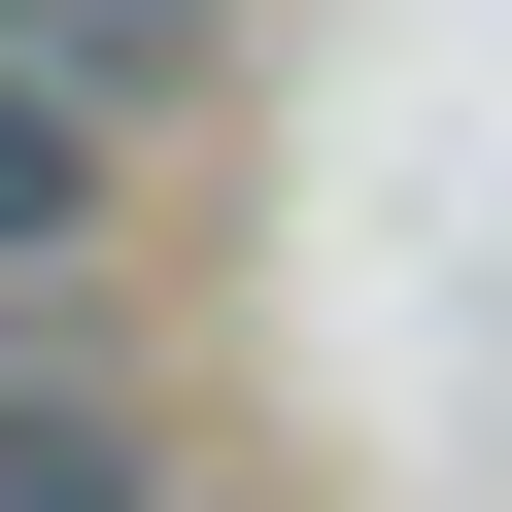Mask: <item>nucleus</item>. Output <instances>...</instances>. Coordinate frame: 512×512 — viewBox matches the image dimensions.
Wrapping results in <instances>:
<instances>
[{"mask_svg":"<svg viewBox=\"0 0 512 512\" xmlns=\"http://www.w3.org/2000/svg\"><path fill=\"white\" fill-rule=\"evenodd\" d=\"M0 512H137V410L103 376H0Z\"/></svg>","mask_w":512,"mask_h":512,"instance_id":"1","label":"nucleus"},{"mask_svg":"<svg viewBox=\"0 0 512 512\" xmlns=\"http://www.w3.org/2000/svg\"><path fill=\"white\" fill-rule=\"evenodd\" d=\"M35 239H69V103L0 69V274H35Z\"/></svg>","mask_w":512,"mask_h":512,"instance_id":"2","label":"nucleus"}]
</instances>
